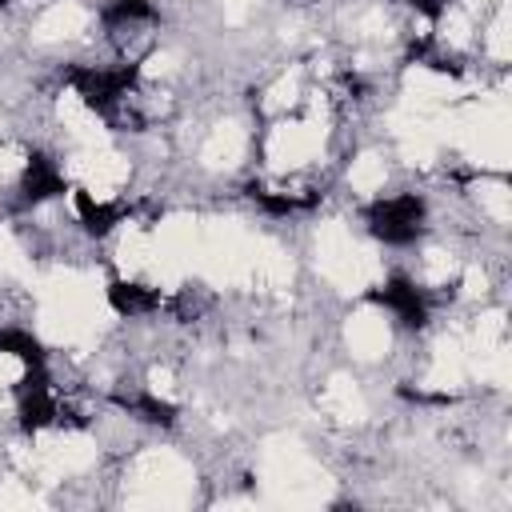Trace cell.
<instances>
[{"label": "cell", "mask_w": 512, "mask_h": 512, "mask_svg": "<svg viewBox=\"0 0 512 512\" xmlns=\"http://www.w3.org/2000/svg\"><path fill=\"white\" fill-rule=\"evenodd\" d=\"M396 324H392V316L376 304V300H364L360 308H352L344 320H340V344H344V352L352 356V364H360V368H376V364H384L388 356H392V348H396Z\"/></svg>", "instance_id": "cell-1"}]
</instances>
